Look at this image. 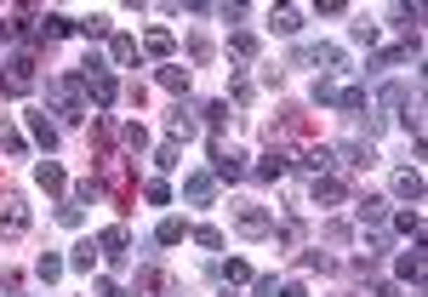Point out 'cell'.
<instances>
[{"instance_id":"cell-28","label":"cell","mask_w":428,"mask_h":297,"mask_svg":"<svg viewBox=\"0 0 428 297\" xmlns=\"http://www.w3.org/2000/svg\"><path fill=\"white\" fill-rule=\"evenodd\" d=\"M143 194H149V200H154V206H166V200H171V189H166V183H160V178H154V183H149V189H143Z\"/></svg>"},{"instance_id":"cell-20","label":"cell","mask_w":428,"mask_h":297,"mask_svg":"<svg viewBox=\"0 0 428 297\" xmlns=\"http://www.w3.org/2000/svg\"><path fill=\"white\" fill-rule=\"evenodd\" d=\"M229 46H234V58H257V34H234Z\"/></svg>"},{"instance_id":"cell-11","label":"cell","mask_w":428,"mask_h":297,"mask_svg":"<svg viewBox=\"0 0 428 297\" xmlns=\"http://www.w3.org/2000/svg\"><path fill=\"white\" fill-rule=\"evenodd\" d=\"M354 211H360V223H382L389 218V200H360Z\"/></svg>"},{"instance_id":"cell-7","label":"cell","mask_w":428,"mask_h":297,"mask_svg":"<svg viewBox=\"0 0 428 297\" xmlns=\"http://www.w3.org/2000/svg\"><path fill=\"white\" fill-rule=\"evenodd\" d=\"M109 58H114V63L126 69V63L138 58V40H132V34H114V40H109Z\"/></svg>"},{"instance_id":"cell-31","label":"cell","mask_w":428,"mask_h":297,"mask_svg":"<svg viewBox=\"0 0 428 297\" xmlns=\"http://www.w3.org/2000/svg\"><path fill=\"white\" fill-rule=\"evenodd\" d=\"M280 297H303V286H286V291H280Z\"/></svg>"},{"instance_id":"cell-3","label":"cell","mask_w":428,"mask_h":297,"mask_svg":"<svg viewBox=\"0 0 428 297\" xmlns=\"http://www.w3.org/2000/svg\"><path fill=\"white\" fill-rule=\"evenodd\" d=\"M240 235L263 240V235H274V218H269V211H257V206H246V211H240Z\"/></svg>"},{"instance_id":"cell-4","label":"cell","mask_w":428,"mask_h":297,"mask_svg":"<svg viewBox=\"0 0 428 297\" xmlns=\"http://www.w3.org/2000/svg\"><path fill=\"white\" fill-rule=\"evenodd\" d=\"M183 194H189L194 206H211V194H218V178H206V172H200V178H189V183H183Z\"/></svg>"},{"instance_id":"cell-2","label":"cell","mask_w":428,"mask_h":297,"mask_svg":"<svg viewBox=\"0 0 428 297\" xmlns=\"http://www.w3.org/2000/svg\"><path fill=\"white\" fill-rule=\"evenodd\" d=\"M211 178H246V166H240V154L234 149H223V143H211Z\"/></svg>"},{"instance_id":"cell-5","label":"cell","mask_w":428,"mask_h":297,"mask_svg":"<svg viewBox=\"0 0 428 297\" xmlns=\"http://www.w3.org/2000/svg\"><path fill=\"white\" fill-rule=\"evenodd\" d=\"M29 229V211L18 200H6V211H0V235H23Z\"/></svg>"},{"instance_id":"cell-18","label":"cell","mask_w":428,"mask_h":297,"mask_svg":"<svg viewBox=\"0 0 428 297\" xmlns=\"http://www.w3.org/2000/svg\"><path fill=\"white\" fill-rule=\"evenodd\" d=\"M120 138H126V149H138V154L149 149V132H143V126H138V120H132V126H126V132H120Z\"/></svg>"},{"instance_id":"cell-1","label":"cell","mask_w":428,"mask_h":297,"mask_svg":"<svg viewBox=\"0 0 428 297\" xmlns=\"http://www.w3.org/2000/svg\"><path fill=\"white\" fill-rule=\"evenodd\" d=\"M80 86H86L80 74H63V80H52V86H46V98L63 109V120H80V114H86V109H80Z\"/></svg>"},{"instance_id":"cell-17","label":"cell","mask_w":428,"mask_h":297,"mask_svg":"<svg viewBox=\"0 0 428 297\" xmlns=\"http://www.w3.org/2000/svg\"><path fill=\"white\" fill-rule=\"evenodd\" d=\"M160 86L166 92H183L189 86V69H160Z\"/></svg>"},{"instance_id":"cell-21","label":"cell","mask_w":428,"mask_h":297,"mask_svg":"<svg viewBox=\"0 0 428 297\" xmlns=\"http://www.w3.org/2000/svg\"><path fill=\"white\" fill-rule=\"evenodd\" d=\"M314 200H342V183H331V178H320V183H314Z\"/></svg>"},{"instance_id":"cell-19","label":"cell","mask_w":428,"mask_h":297,"mask_svg":"<svg viewBox=\"0 0 428 297\" xmlns=\"http://www.w3.org/2000/svg\"><path fill=\"white\" fill-rule=\"evenodd\" d=\"M274 29L280 34H297V29H303V12H274Z\"/></svg>"},{"instance_id":"cell-8","label":"cell","mask_w":428,"mask_h":297,"mask_svg":"<svg viewBox=\"0 0 428 297\" xmlns=\"http://www.w3.org/2000/svg\"><path fill=\"white\" fill-rule=\"evenodd\" d=\"M103 251H109V258H126V246H132V235H126V229H103V240H98Z\"/></svg>"},{"instance_id":"cell-29","label":"cell","mask_w":428,"mask_h":297,"mask_svg":"<svg viewBox=\"0 0 428 297\" xmlns=\"http://www.w3.org/2000/svg\"><path fill=\"white\" fill-rule=\"evenodd\" d=\"M218 275H223V280H251V269H246V263H223Z\"/></svg>"},{"instance_id":"cell-23","label":"cell","mask_w":428,"mask_h":297,"mask_svg":"<svg viewBox=\"0 0 428 297\" xmlns=\"http://www.w3.org/2000/svg\"><path fill=\"white\" fill-rule=\"evenodd\" d=\"M154 166H166V172H171V166H178V143H160V149H154Z\"/></svg>"},{"instance_id":"cell-24","label":"cell","mask_w":428,"mask_h":297,"mask_svg":"<svg viewBox=\"0 0 428 297\" xmlns=\"http://www.w3.org/2000/svg\"><path fill=\"white\" fill-rule=\"evenodd\" d=\"M382 109H406V86H382Z\"/></svg>"},{"instance_id":"cell-26","label":"cell","mask_w":428,"mask_h":297,"mask_svg":"<svg viewBox=\"0 0 428 297\" xmlns=\"http://www.w3.org/2000/svg\"><path fill=\"white\" fill-rule=\"evenodd\" d=\"M40 34H46V40H63V34H69V18H46V29H40Z\"/></svg>"},{"instance_id":"cell-12","label":"cell","mask_w":428,"mask_h":297,"mask_svg":"<svg viewBox=\"0 0 428 297\" xmlns=\"http://www.w3.org/2000/svg\"><path fill=\"white\" fill-rule=\"evenodd\" d=\"M394 194H400V200H417V194H422V178H417V172H400V178H394Z\"/></svg>"},{"instance_id":"cell-15","label":"cell","mask_w":428,"mask_h":297,"mask_svg":"<svg viewBox=\"0 0 428 297\" xmlns=\"http://www.w3.org/2000/svg\"><path fill=\"white\" fill-rule=\"evenodd\" d=\"M257 178H269V183H274V178H286V154L274 149V154H269L263 166H257Z\"/></svg>"},{"instance_id":"cell-25","label":"cell","mask_w":428,"mask_h":297,"mask_svg":"<svg viewBox=\"0 0 428 297\" xmlns=\"http://www.w3.org/2000/svg\"><path fill=\"white\" fill-rule=\"evenodd\" d=\"M400 275H406V280H417V275H422V258H417V251H406V258H400Z\"/></svg>"},{"instance_id":"cell-27","label":"cell","mask_w":428,"mask_h":297,"mask_svg":"<svg viewBox=\"0 0 428 297\" xmlns=\"http://www.w3.org/2000/svg\"><path fill=\"white\" fill-rule=\"evenodd\" d=\"M194 240H200L206 251H218V246H223V235H218V229H194Z\"/></svg>"},{"instance_id":"cell-14","label":"cell","mask_w":428,"mask_h":297,"mask_svg":"<svg viewBox=\"0 0 428 297\" xmlns=\"http://www.w3.org/2000/svg\"><path fill=\"white\" fill-rule=\"evenodd\" d=\"M183 235H189V229H183V223H178V218H166V223H160V229H154V240H160V246H178V240H183Z\"/></svg>"},{"instance_id":"cell-13","label":"cell","mask_w":428,"mask_h":297,"mask_svg":"<svg viewBox=\"0 0 428 297\" xmlns=\"http://www.w3.org/2000/svg\"><path fill=\"white\" fill-rule=\"evenodd\" d=\"M143 46H149L154 58H171V34H166V29H149V34H143Z\"/></svg>"},{"instance_id":"cell-30","label":"cell","mask_w":428,"mask_h":297,"mask_svg":"<svg viewBox=\"0 0 428 297\" xmlns=\"http://www.w3.org/2000/svg\"><path fill=\"white\" fill-rule=\"evenodd\" d=\"M257 297H280V291H274V275H263V280H257Z\"/></svg>"},{"instance_id":"cell-6","label":"cell","mask_w":428,"mask_h":297,"mask_svg":"<svg viewBox=\"0 0 428 297\" xmlns=\"http://www.w3.org/2000/svg\"><path fill=\"white\" fill-rule=\"evenodd\" d=\"M34 183L58 194V189H63V166H58V160H40V166H34Z\"/></svg>"},{"instance_id":"cell-10","label":"cell","mask_w":428,"mask_h":297,"mask_svg":"<svg viewBox=\"0 0 428 297\" xmlns=\"http://www.w3.org/2000/svg\"><path fill=\"white\" fill-rule=\"evenodd\" d=\"M29 132H34V143H46V149L58 143V126H52L46 114H29Z\"/></svg>"},{"instance_id":"cell-9","label":"cell","mask_w":428,"mask_h":297,"mask_svg":"<svg viewBox=\"0 0 428 297\" xmlns=\"http://www.w3.org/2000/svg\"><path fill=\"white\" fill-rule=\"evenodd\" d=\"M194 132H200V126H194V114L178 103V109H171V138H194Z\"/></svg>"},{"instance_id":"cell-22","label":"cell","mask_w":428,"mask_h":297,"mask_svg":"<svg viewBox=\"0 0 428 297\" xmlns=\"http://www.w3.org/2000/svg\"><path fill=\"white\" fill-rule=\"evenodd\" d=\"M0 149H6V154H23V138L12 132V126H0Z\"/></svg>"},{"instance_id":"cell-16","label":"cell","mask_w":428,"mask_h":297,"mask_svg":"<svg viewBox=\"0 0 428 297\" xmlns=\"http://www.w3.org/2000/svg\"><path fill=\"white\" fill-rule=\"evenodd\" d=\"M331 103H337L342 114H360V109H366V92H337Z\"/></svg>"}]
</instances>
